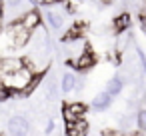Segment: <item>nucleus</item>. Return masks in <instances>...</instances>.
Returning a JSON list of instances; mask_svg holds the SVG:
<instances>
[{
    "mask_svg": "<svg viewBox=\"0 0 146 136\" xmlns=\"http://www.w3.org/2000/svg\"><path fill=\"white\" fill-rule=\"evenodd\" d=\"M30 8H26V0H4V20L8 24L18 22Z\"/></svg>",
    "mask_w": 146,
    "mask_h": 136,
    "instance_id": "obj_1",
    "label": "nucleus"
},
{
    "mask_svg": "<svg viewBox=\"0 0 146 136\" xmlns=\"http://www.w3.org/2000/svg\"><path fill=\"white\" fill-rule=\"evenodd\" d=\"M30 36H32V34H30L20 22H12V24L6 26V38H8V42H10L14 48L24 46V44L30 40Z\"/></svg>",
    "mask_w": 146,
    "mask_h": 136,
    "instance_id": "obj_2",
    "label": "nucleus"
},
{
    "mask_svg": "<svg viewBox=\"0 0 146 136\" xmlns=\"http://www.w3.org/2000/svg\"><path fill=\"white\" fill-rule=\"evenodd\" d=\"M8 136H28L30 134V120L24 114H12L6 120Z\"/></svg>",
    "mask_w": 146,
    "mask_h": 136,
    "instance_id": "obj_3",
    "label": "nucleus"
},
{
    "mask_svg": "<svg viewBox=\"0 0 146 136\" xmlns=\"http://www.w3.org/2000/svg\"><path fill=\"white\" fill-rule=\"evenodd\" d=\"M88 106L82 104V102H66L64 108H62V118H64V124H72L80 118H84Z\"/></svg>",
    "mask_w": 146,
    "mask_h": 136,
    "instance_id": "obj_4",
    "label": "nucleus"
},
{
    "mask_svg": "<svg viewBox=\"0 0 146 136\" xmlns=\"http://www.w3.org/2000/svg\"><path fill=\"white\" fill-rule=\"evenodd\" d=\"M22 68H24V58H18V56H4V58H0V78L16 74Z\"/></svg>",
    "mask_w": 146,
    "mask_h": 136,
    "instance_id": "obj_5",
    "label": "nucleus"
},
{
    "mask_svg": "<svg viewBox=\"0 0 146 136\" xmlns=\"http://www.w3.org/2000/svg\"><path fill=\"white\" fill-rule=\"evenodd\" d=\"M68 64H70L74 70H78V72H88V70L96 64V56H94L90 50H86V52H82L80 56L70 58V60H68Z\"/></svg>",
    "mask_w": 146,
    "mask_h": 136,
    "instance_id": "obj_6",
    "label": "nucleus"
},
{
    "mask_svg": "<svg viewBox=\"0 0 146 136\" xmlns=\"http://www.w3.org/2000/svg\"><path fill=\"white\" fill-rule=\"evenodd\" d=\"M18 22H20V24H22V26H24V28H26L30 34H32V32H36V30L40 28L42 16H40V12H38V10L30 8V10H28V12H26V14H24V16L18 20Z\"/></svg>",
    "mask_w": 146,
    "mask_h": 136,
    "instance_id": "obj_7",
    "label": "nucleus"
},
{
    "mask_svg": "<svg viewBox=\"0 0 146 136\" xmlns=\"http://www.w3.org/2000/svg\"><path fill=\"white\" fill-rule=\"evenodd\" d=\"M42 20H44V24H46L50 30H62V26H64V14H62V12H56V10H52V8L44 12Z\"/></svg>",
    "mask_w": 146,
    "mask_h": 136,
    "instance_id": "obj_8",
    "label": "nucleus"
},
{
    "mask_svg": "<svg viewBox=\"0 0 146 136\" xmlns=\"http://www.w3.org/2000/svg\"><path fill=\"white\" fill-rule=\"evenodd\" d=\"M88 130H90V126H88L86 118H80L72 124H66V128H64L66 136H88Z\"/></svg>",
    "mask_w": 146,
    "mask_h": 136,
    "instance_id": "obj_9",
    "label": "nucleus"
},
{
    "mask_svg": "<svg viewBox=\"0 0 146 136\" xmlns=\"http://www.w3.org/2000/svg\"><path fill=\"white\" fill-rule=\"evenodd\" d=\"M124 86H126V80H124L120 74H114V76L108 80V84H106V90H104V92H106V94H110V96L114 98V96H118V94L124 90Z\"/></svg>",
    "mask_w": 146,
    "mask_h": 136,
    "instance_id": "obj_10",
    "label": "nucleus"
},
{
    "mask_svg": "<svg viewBox=\"0 0 146 136\" xmlns=\"http://www.w3.org/2000/svg\"><path fill=\"white\" fill-rule=\"evenodd\" d=\"M130 24H132V20H130V14H128V12H122V14L114 16L112 28H114V32H116V34H124V32L130 28Z\"/></svg>",
    "mask_w": 146,
    "mask_h": 136,
    "instance_id": "obj_11",
    "label": "nucleus"
},
{
    "mask_svg": "<svg viewBox=\"0 0 146 136\" xmlns=\"http://www.w3.org/2000/svg\"><path fill=\"white\" fill-rule=\"evenodd\" d=\"M110 106H112V96L106 94V92L96 94L94 100H92V108H94L96 112H104V110H108Z\"/></svg>",
    "mask_w": 146,
    "mask_h": 136,
    "instance_id": "obj_12",
    "label": "nucleus"
},
{
    "mask_svg": "<svg viewBox=\"0 0 146 136\" xmlns=\"http://www.w3.org/2000/svg\"><path fill=\"white\" fill-rule=\"evenodd\" d=\"M74 84H76V76H74L72 72H64L62 78H60V90H62L64 94L74 92Z\"/></svg>",
    "mask_w": 146,
    "mask_h": 136,
    "instance_id": "obj_13",
    "label": "nucleus"
},
{
    "mask_svg": "<svg viewBox=\"0 0 146 136\" xmlns=\"http://www.w3.org/2000/svg\"><path fill=\"white\" fill-rule=\"evenodd\" d=\"M134 122H136L134 114H120L118 116V128H120V132H130V128L134 126Z\"/></svg>",
    "mask_w": 146,
    "mask_h": 136,
    "instance_id": "obj_14",
    "label": "nucleus"
},
{
    "mask_svg": "<svg viewBox=\"0 0 146 136\" xmlns=\"http://www.w3.org/2000/svg\"><path fill=\"white\" fill-rule=\"evenodd\" d=\"M44 86H46V94H48L50 98H56V96H58V92H60V82H58L54 76L46 78Z\"/></svg>",
    "mask_w": 146,
    "mask_h": 136,
    "instance_id": "obj_15",
    "label": "nucleus"
},
{
    "mask_svg": "<svg viewBox=\"0 0 146 136\" xmlns=\"http://www.w3.org/2000/svg\"><path fill=\"white\" fill-rule=\"evenodd\" d=\"M136 124L140 132H146V106H140V110L136 112Z\"/></svg>",
    "mask_w": 146,
    "mask_h": 136,
    "instance_id": "obj_16",
    "label": "nucleus"
},
{
    "mask_svg": "<svg viewBox=\"0 0 146 136\" xmlns=\"http://www.w3.org/2000/svg\"><path fill=\"white\" fill-rule=\"evenodd\" d=\"M12 96H14V94H12L8 88H4L2 84H0V102H6V100H10Z\"/></svg>",
    "mask_w": 146,
    "mask_h": 136,
    "instance_id": "obj_17",
    "label": "nucleus"
},
{
    "mask_svg": "<svg viewBox=\"0 0 146 136\" xmlns=\"http://www.w3.org/2000/svg\"><path fill=\"white\" fill-rule=\"evenodd\" d=\"M136 54H138V60H140V64H142V70H144V74H146V56H144L142 48H136Z\"/></svg>",
    "mask_w": 146,
    "mask_h": 136,
    "instance_id": "obj_18",
    "label": "nucleus"
},
{
    "mask_svg": "<svg viewBox=\"0 0 146 136\" xmlns=\"http://www.w3.org/2000/svg\"><path fill=\"white\" fill-rule=\"evenodd\" d=\"M82 90H84V80H82V78H76V84H74V92H76V94H80Z\"/></svg>",
    "mask_w": 146,
    "mask_h": 136,
    "instance_id": "obj_19",
    "label": "nucleus"
},
{
    "mask_svg": "<svg viewBox=\"0 0 146 136\" xmlns=\"http://www.w3.org/2000/svg\"><path fill=\"white\" fill-rule=\"evenodd\" d=\"M52 130H54V120H52V118H48L46 128H44V134H52Z\"/></svg>",
    "mask_w": 146,
    "mask_h": 136,
    "instance_id": "obj_20",
    "label": "nucleus"
},
{
    "mask_svg": "<svg viewBox=\"0 0 146 136\" xmlns=\"http://www.w3.org/2000/svg\"><path fill=\"white\" fill-rule=\"evenodd\" d=\"M40 4H44V6H54V4H60V2H64V0H38Z\"/></svg>",
    "mask_w": 146,
    "mask_h": 136,
    "instance_id": "obj_21",
    "label": "nucleus"
},
{
    "mask_svg": "<svg viewBox=\"0 0 146 136\" xmlns=\"http://www.w3.org/2000/svg\"><path fill=\"white\" fill-rule=\"evenodd\" d=\"M0 22H4V0H0Z\"/></svg>",
    "mask_w": 146,
    "mask_h": 136,
    "instance_id": "obj_22",
    "label": "nucleus"
},
{
    "mask_svg": "<svg viewBox=\"0 0 146 136\" xmlns=\"http://www.w3.org/2000/svg\"><path fill=\"white\" fill-rule=\"evenodd\" d=\"M102 2H104V4H110V2H114V0H102Z\"/></svg>",
    "mask_w": 146,
    "mask_h": 136,
    "instance_id": "obj_23",
    "label": "nucleus"
}]
</instances>
